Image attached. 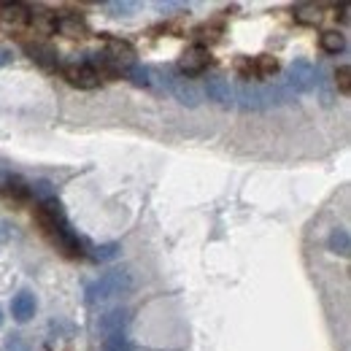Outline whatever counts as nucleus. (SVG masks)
I'll return each mask as SVG.
<instances>
[{
    "label": "nucleus",
    "instance_id": "ddd939ff",
    "mask_svg": "<svg viewBox=\"0 0 351 351\" xmlns=\"http://www.w3.org/2000/svg\"><path fill=\"white\" fill-rule=\"evenodd\" d=\"M106 54L122 68V71H128L132 62H135V49H132L128 41H117V38H108V49H106Z\"/></svg>",
    "mask_w": 351,
    "mask_h": 351
},
{
    "label": "nucleus",
    "instance_id": "bb28decb",
    "mask_svg": "<svg viewBox=\"0 0 351 351\" xmlns=\"http://www.w3.org/2000/svg\"><path fill=\"white\" fill-rule=\"evenodd\" d=\"M0 324H3V311H0Z\"/></svg>",
    "mask_w": 351,
    "mask_h": 351
},
{
    "label": "nucleus",
    "instance_id": "7ed1b4c3",
    "mask_svg": "<svg viewBox=\"0 0 351 351\" xmlns=\"http://www.w3.org/2000/svg\"><path fill=\"white\" fill-rule=\"evenodd\" d=\"M152 73H154V76H160L162 87L168 89V92L173 95L181 106H189V108H197V106H200L203 92L195 87V84H192L186 76L176 73L173 68H165V71H152Z\"/></svg>",
    "mask_w": 351,
    "mask_h": 351
},
{
    "label": "nucleus",
    "instance_id": "f257e3e1",
    "mask_svg": "<svg viewBox=\"0 0 351 351\" xmlns=\"http://www.w3.org/2000/svg\"><path fill=\"white\" fill-rule=\"evenodd\" d=\"M36 217H38V224H41V230L46 232V238L57 249H62L68 257H84V241L76 235V230L71 227V221L65 217L62 206L54 197L46 200L44 206L38 208Z\"/></svg>",
    "mask_w": 351,
    "mask_h": 351
},
{
    "label": "nucleus",
    "instance_id": "dca6fc26",
    "mask_svg": "<svg viewBox=\"0 0 351 351\" xmlns=\"http://www.w3.org/2000/svg\"><path fill=\"white\" fill-rule=\"evenodd\" d=\"M30 27L36 33H57V14L54 11H30Z\"/></svg>",
    "mask_w": 351,
    "mask_h": 351
},
{
    "label": "nucleus",
    "instance_id": "5701e85b",
    "mask_svg": "<svg viewBox=\"0 0 351 351\" xmlns=\"http://www.w3.org/2000/svg\"><path fill=\"white\" fill-rule=\"evenodd\" d=\"M119 254V246L117 243H106V246H97L95 249V260H114Z\"/></svg>",
    "mask_w": 351,
    "mask_h": 351
},
{
    "label": "nucleus",
    "instance_id": "412c9836",
    "mask_svg": "<svg viewBox=\"0 0 351 351\" xmlns=\"http://www.w3.org/2000/svg\"><path fill=\"white\" fill-rule=\"evenodd\" d=\"M349 76H351L349 65H341V68H338V73H335V82H338V87H341V92H343V95H349V92H351Z\"/></svg>",
    "mask_w": 351,
    "mask_h": 351
},
{
    "label": "nucleus",
    "instance_id": "393cba45",
    "mask_svg": "<svg viewBox=\"0 0 351 351\" xmlns=\"http://www.w3.org/2000/svg\"><path fill=\"white\" fill-rule=\"evenodd\" d=\"M157 8H160V11H184L186 5H184V3H171V0H168V3H162V0H160V3H157Z\"/></svg>",
    "mask_w": 351,
    "mask_h": 351
},
{
    "label": "nucleus",
    "instance_id": "1a4fd4ad",
    "mask_svg": "<svg viewBox=\"0 0 351 351\" xmlns=\"http://www.w3.org/2000/svg\"><path fill=\"white\" fill-rule=\"evenodd\" d=\"M62 76L68 79V84H73V87L79 89H95L100 87V76L95 73V68L87 65V62H82V65H68V68H62Z\"/></svg>",
    "mask_w": 351,
    "mask_h": 351
},
{
    "label": "nucleus",
    "instance_id": "9b49d317",
    "mask_svg": "<svg viewBox=\"0 0 351 351\" xmlns=\"http://www.w3.org/2000/svg\"><path fill=\"white\" fill-rule=\"evenodd\" d=\"M25 51H27V57H30L36 65H41L44 71H54V68L60 65L57 49H54L51 44H44V41H36V44H25Z\"/></svg>",
    "mask_w": 351,
    "mask_h": 351
},
{
    "label": "nucleus",
    "instance_id": "9d476101",
    "mask_svg": "<svg viewBox=\"0 0 351 351\" xmlns=\"http://www.w3.org/2000/svg\"><path fill=\"white\" fill-rule=\"evenodd\" d=\"M206 95H208L214 103H219L221 108H235V84H230V82L221 79V76H211V79L206 82Z\"/></svg>",
    "mask_w": 351,
    "mask_h": 351
},
{
    "label": "nucleus",
    "instance_id": "2eb2a0df",
    "mask_svg": "<svg viewBox=\"0 0 351 351\" xmlns=\"http://www.w3.org/2000/svg\"><path fill=\"white\" fill-rule=\"evenodd\" d=\"M327 249L332 252V254H338V257H349L351 252V235L346 227H335L332 232H330V238H327Z\"/></svg>",
    "mask_w": 351,
    "mask_h": 351
},
{
    "label": "nucleus",
    "instance_id": "6ab92c4d",
    "mask_svg": "<svg viewBox=\"0 0 351 351\" xmlns=\"http://www.w3.org/2000/svg\"><path fill=\"white\" fill-rule=\"evenodd\" d=\"M125 76L130 79L135 87H152V71L143 68V65H138V62H132L130 68L125 71Z\"/></svg>",
    "mask_w": 351,
    "mask_h": 351
},
{
    "label": "nucleus",
    "instance_id": "f8f14e48",
    "mask_svg": "<svg viewBox=\"0 0 351 351\" xmlns=\"http://www.w3.org/2000/svg\"><path fill=\"white\" fill-rule=\"evenodd\" d=\"M57 30L68 38H87L89 27L87 22L79 16V14H65V16H57Z\"/></svg>",
    "mask_w": 351,
    "mask_h": 351
},
{
    "label": "nucleus",
    "instance_id": "4468645a",
    "mask_svg": "<svg viewBox=\"0 0 351 351\" xmlns=\"http://www.w3.org/2000/svg\"><path fill=\"white\" fill-rule=\"evenodd\" d=\"M11 313H14V319H16L19 324L30 322V319L36 316V298H33L30 292H19V295L11 300Z\"/></svg>",
    "mask_w": 351,
    "mask_h": 351
},
{
    "label": "nucleus",
    "instance_id": "a211bd4d",
    "mask_svg": "<svg viewBox=\"0 0 351 351\" xmlns=\"http://www.w3.org/2000/svg\"><path fill=\"white\" fill-rule=\"evenodd\" d=\"M319 44H322V49H324L327 54H338V51L346 49V38H343L341 33H335V30H327V33H322Z\"/></svg>",
    "mask_w": 351,
    "mask_h": 351
},
{
    "label": "nucleus",
    "instance_id": "aec40b11",
    "mask_svg": "<svg viewBox=\"0 0 351 351\" xmlns=\"http://www.w3.org/2000/svg\"><path fill=\"white\" fill-rule=\"evenodd\" d=\"M3 192H5V197H14V200H27L30 197V189L25 184H19V181H8L3 186Z\"/></svg>",
    "mask_w": 351,
    "mask_h": 351
},
{
    "label": "nucleus",
    "instance_id": "b1692460",
    "mask_svg": "<svg viewBox=\"0 0 351 351\" xmlns=\"http://www.w3.org/2000/svg\"><path fill=\"white\" fill-rule=\"evenodd\" d=\"M5 351H30V346L22 335H8L5 338Z\"/></svg>",
    "mask_w": 351,
    "mask_h": 351
},
{
    "label": "nucleus",
    "instance_id": "423d86ee",
    "mask_svg": "<svg viewBox=\"0 0 351 351\" xmlns=\"http://www.w3.org/2000/svg\"><path fill=\"white\" fill-rule=\"evenodd\" d=\"M238 71H241L243 79H270V76H276L278 62L273 57H267V54H260L254 60L252 57L249 60H241L238 62Z\"/></svg>",
    "mask_w": 351,
    "mask_h": 351
},
{
    "label": "nucleus",
    "instance_id": "4be33fe9",
    "mask_svg": "<svg viewBox=\"0 0 351 351\" xmlns=\"http://www.w3.org/2000/svg\"><path fill=\"white\" fill-rule=\"evenodd\" d=\"M106 8L111 11V16H130V11H135V3H106Z\"/></svg>",
    "mask_w": 351,
    "mask_h": 351
},
{
    "label": "nucleus",
    "instance_id": "f03ea898",
    "mask_svg": "<svg viewBox=\"0 0 351 351\" xmlns=\"http://www.w3.org/2000/svg\"><path fill=\"white\" fill-rule=\"evenodd\" d=\"M132 287H135V281H132L130 270H122V267L108 270V273H103L97 281H92L87 287V303L89 306L108 303V300H114V298L128 295Z\"/></svg>",
    "mask_w": 351,
    "mask_h": 351
},
{
    "label": "nucleus",
    "instance_id": "f3484780",
    "mask_svg": "<svg viewBox=\"0 0 351 351\" xmlns=\"http://www.w3.org/2000/svg\"><path fill=\"white\" fill-rule=\"evenodd\" d=\"M322 16H324L322 8L313 5V3H300V5H295V19H298L300 25H319Z\"/></svg>",
    "mask_w": 351,
    "mask_h": 351
},
{
    "label": "nucleus",
    "instance_id": "a878e982",
    "mask_svg": "<svg viewBox=\"0 0 351 351\" xmlns=\"http://www.w3.org/2000/svg\"><path fill=\"white\" fill-rule=\"evenodd\" d=\"M11 60H14V57H11V51H8V49H0V68H3V65H8Z\"/></svg>",
    "mask_w": 351,
    "mask_h": 351
},
{
    "label": "nucleus",
    "instance_id": "39448f33",
    "mask_svg": "<svg viewBox=\"0 0 351 351\" xmlns=\"http://www.w3.org/2000/svg\"><path fill=\"white\" fill-rule=\"evenodd\" d=\"M130 322V313L125 308H111L106 313H100L97 319V332L108 341V338H117V335H125V327Z\"/></svg>",
    "mask_w": 351,
    "mask_h": 351
},
{
    "label": "nucleus",
    "instance_id": "6e6552de",
    "mask_svg": "<svg viewBox=\"0 0 351 351\" xmlns=\"http://www.w3.org/2000/svg\"><path fill=\"white\" fill-rule=\"evenodd\" d=\"M208 62H211V51L206 46H192L181 54L178 68H181L184 76H195V73H203L208 68Z\"/></svg>",
    "mask_w": 351,
    "mask_h": 351
},
{
    "label": "nucleus",
    "instance_id": "20e7f679",
    "mask_svg": "<svg viewBox=\"0 0 351 351\" xmlns=\"http://www.w3.org/2000/svg\"><path fill=\"white\" fill-rule=\"evenodd\" d=\"M284 87L289 89L292 95H303L316 87V68L308 62V60H295L287 71V79H284Z\"/></svg>",
    "mask_w": 351,
    "mask_h": 351
},
{
    "label": "nucleus",
    "instance_id": "0eeeda50",
    "mask_svg": "<svg viewBox=\"0 0 351 351\" xmlns=\"http://www.w3.org/2000/svg\"><path fill=\"white\" fill-rule=\"evenodd\" d=\"M30 25V8L22 3H0V27L25 30Z\"/></svg>",
    "mask_w": 351,
    "mask_h": 351
}]
</instances>
